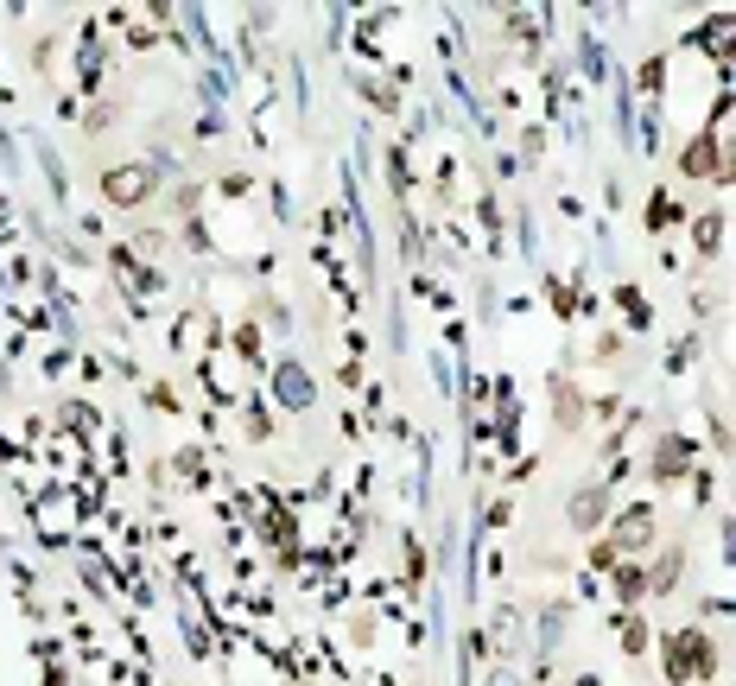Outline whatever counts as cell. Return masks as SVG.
Masks as SVG:
<instances>
[{
	"instance_id": "5",
	"label": "cell",
	"mask_w": 736,
	"mask_h": 686,
	"mask_svg": "<svg viewBox=\"0 0 736 686\" xmlns=\"http://www.w3.org/2000/svg\"><path fill=\"white\" fill-rule=\"evenodd\" d=\"M597 515H603V490H584V496L571 502V521H578V527H591Z\"/></svg>"
},
{
	"instance_id": "8",
	"label": "cell",
	"mask_w": 736,
	"mask_h": 686,
	"mask_svg": "<svg viewBox=\"0 0 736 686\" xmlns=\"http://www.w3.org/2000/svg\"><path fill=\"white\" fill-rule=\"evenodd\" d=\"M673 579H680V553H667V560H660V572L647 579L654 591H673Z\"/></svg>"
},
{
	"instance_id": "4",
	"label": "cell",
	"mask_w": 736,
	"mask_h": 686,
	"mask_svg": "<svg viewBox=\"0 0 736 686\" xmlns=\"http://www.w3.org/2000/svg\"><path fill=\"white\" fill-rule=\"evenodd\" d=\"M680 464H686V439H660V451H654V470H660V476H673Z\"/></svg>"
},
{
	"instance_id": "7",
	"label": "cell",
	"mask_w": 736,
	"mask_h": 686,
	"mask_svg": "<svg viewBox=\"0 0 736 686\" xmlns=\"http://www.w3.org/2000/svg\"><path fill=\"white\" fill-rule=\"evenodd\" d=\"M616 591H622V597H641V591H647V572L622 566V572H616Z\"/></svg>"
},
{
	"instance_id": "6",
	"label": "cell",
	"mask_w": 736,
	"mask_h": 686,
	"mask_svg": "<svg viewBox=\"0 0 736 686\" xmlns=\"http://www.w3.org/2000/svg\"><path fill=\"white\" fill-rule=\"evenodd\" d=\"M711 166H717V153H711V141H698V147H686V172H692V178H711Z\"/></svg>"
},
{
	"instance_id": "2",
	"label": "cell",
	"mask_w": 736,
	"mask_h": 686,
	"mask_svg": "<svg viewBox=\"0 0 736 686\" xmlns=\"http://www.w3.org/2000/svg\"><path fill=\"white\" fill-rule=\"evenodd\" d=\"M647 534H654V515H647V509H629V515L616 521V540H622V546H641Z\"/></svg>"
},
{
	"instance_id": "3",
	"label": "cell",
	"mask_w": 736,
	"mask_h": 686,
	"mask_svg": "<svg viewBox=\"0 0 736 686\" xmlns=\"http://www.w3.org/2000/svg\"><path fill=\"white\" fill-rule=\"evenodd\" d=\"M279 394H286L292 407H305V400H312V382H305L299 369H292V363H286V369H279Z\"/></svg>"
},
{
	"instance_id": "1",
	"label": "cell",
	"mask_w": 736,
	"mask_h": 686,
	"mask_svg": "<svg viewBox=\"0 0 736 686\" xmlns=\"http://www.w3.org/2000/svg\"><path fill=\"white\" fill-rule=\"evenodd\" d=\"M146 191H153V172H146V166H127V172H108V197H115V203H140Z\"/></svg>"
}]
</instances>
